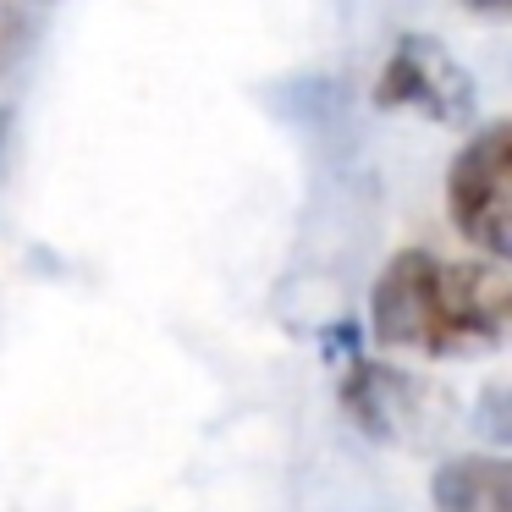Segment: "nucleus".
I'll return each mask as SVG.
<instances>
[{
    "label": "nucleus",
    "mask_w": 512,
    "mask_h": 512,
    "mask_svg": "<svg viewBox=\"0 0 512 512\" xmlns=\"http://www.w3.org/2000/svg\"><path fill=\"white\" fill-rule=\"evenodd\" d=\"M507 270L501 259H441L430 248H402L369 292V325L386 347L424 358H474L507 342Z\"/></svg>",
    "instance_id": "f257e3e1"
},
{
    "label": "nucleus",
    "mask_w": 512,
    "mask_h": 512,
    "mask_svg": "<svg viewBox=\"0 0 512 512\" xmlns=\"http://www.w3.org/2000/svg\"><path fill=\"white\" fill-rule=\"evenodd\" d=\"M507 182H512V127L490 122L457 149L446 166V215L452 226L490 259H507Z\"/></svg>",
    "instance_id": "f03ea898"
},
{
    "label": "nucleus",
    "mask_w": 512,
    "mask_h": 512,
    "mask_svg": "<svg viewBox=\"0 0 512 512\" xmlns=\"http://www.w3.org/2000/svg\"><path fill=\"white\" fill-rule=\"evenodd\" d=\"M375 105L413 111L430 122H468L474 116V78L457 67V56L430 34H402L391 45L375 83Z\"/></svg>",
    "instance_id": "7ed1b4c3"
},
{
    "label": "nucleus",
    "mask_w": 512,
    "mask_h": 512,
    "mask_svg": "<svg viewBox=\"0 0 512 512\" xmlns=\"http://www.w3.org/2000/svg\"><path fill=\"white\" fill-rule=\"evenodd\" d=\"M342 402L375 441H408V435L424 430L435 386H419V380L397 375L386 364H353V375L342 386Z\"/></svg>",
    "instance_id": "20e7f679"
},
{
    "label": "nucleus",
    "mask_w": 512,
    "mask_h": 512,
    "mask_svg": "<svg viewBox=\"0 0 512 512\" xmlns=\"http://www.w3.org/2000/svg\"><path fill=\"white\" fill-rule=\"evenodd\" d=\"M435 507L441 512H512V474L501 457L463 452L435 468Z\"/></svg>",
    "instance_id": "39448f33"
},
{
    "label": "nucleus",
    "mask_w": 512,
    "mask_h": 512,
    "mask_svg": "<svg viewBox=\"0 0 512 512\" xmlns=\"http://www.w3.org/2000/svg\"><path fill=\"white\" fill-rule=\"evenodd\" d=\"M34 45V28H28V12L17 0H0V78H12L17 61Z\"/></svg>",
    "instance_id": "423d86ee"
},
{
    "label": "nucleus",
    "mask_w": 512,
    "mask_h": 512,
    "mask_svg": "<svg viewBox=\"0 0 512 512\" xmlns=\"http://www.w3.org/2000/svg\"><path fill=\"white\" fill-rule=\"evenodd\" d=\"M468 6H474V12H485V17H501V12H507V0H468Z\"/></svg>",
    "instance_id": "0eeeda50"
},
{
    "label": "nucleus",
    "mask_w": 512,
    "mask_h": 512,
    "mask_svg": "<svg viewBox=\"0 0 512 512\" xmlns=\"http://www.w3.org/2000/svg\"><path fill=\"white\" fill-rule=\"evenodd\" d=\"M0 149H6V111H0Z\"/></svg>",
    "instance_id": "6e6552de"
}]
</instances>
